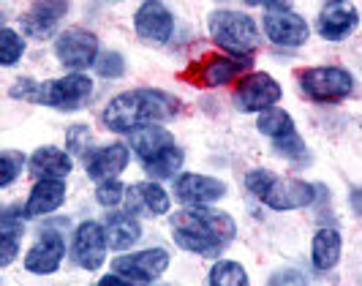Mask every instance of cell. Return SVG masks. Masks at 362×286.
Instances as JSON below:
<instances>
[{"instance_id":"cell-1","label":"cell","mask_w":362,"mask_h":286,"mask_svg":"<svg viewBox=\"0 0 362 286\" xmlns=\"http://www.w3.org/2000/svg\"><path fill=\"white\" fill-rule=\"evenodd\" d=\"M235 232L237 227L232 215L213 207H185L172 215L175 243L199 256H218L235 240Z\"/></svg>"},{"instance_id":"cell-2","label":"cell","mask_w":362,"mask_h":286,"mask_svg":"<svg viewBox=\"0 0 362 286\" xmlns=\"http://www.w3.org/2000/svg\"><path fill=\"white\" fill-rule=\"evenodd\" d=\"M180 101L163 90H128L109 101L104 109V125L117 134H134L156 120H169L177 115Z\"/></svg>"},{"instance_id":"cell-3","label":"cell","mask_w":362,"mask_h":286,"mask_svg":"<svg viewBox=\"0 0 362 286\" xmlns=\"http://www.w3.org/2000/svg\"><path fill=\"white\" fill-rule=\"evenodd\" d=\"M131 147L142 159L147 175L156 180L172 178L182 164V150L161 125H145L131 134Z\"/></svg>"},{"instance_id":"cell-4","label":"cell","mask_w":362,"mask_h":286,"mask_svg":"<svg viewBox=\"0 0 362 286\" xmlns=\"http://www.w3.org/2000/svg\"><path fill=\"white\" fill-rule=\"evenodd\" d=\"M245 183H248V191H254V197H259L272 210H297L316 199V188L310 183L275 178L267 169H254Z\"/></svg>"},{"instance_id":"cell-5","label":"cell","mask_w":362,"mask_h":286,"mask_svg":"<svg viewBox=\"0 0 362 286\" xmlns=\"http://www.w3.org/2000/svg\"><path fill=\"white\" fill-rule=\"evenodd\" d=\"M210 36L218 47L235 52L237 57H245L259 47V28L248 14L240 11H216L210 17Z\"/></svg>"},{"instance_id":"cell-6","label":"cell","mask_w":362,"mask_h":286,"mask_svg":"<svg viewBox=\"0 0 362 286\" xmlns=\"http://www.w3.org/2000/svg\"><path fill=\"white\" fill-rule=\"evenodd\" d=\"M300 88H303V93L308 96L310 101L329 104V101L346 98L351 93V88H354V79L344 69L319 66V69H308V72L300 74Z\"/></svg>"},{"instance_id":"cell-7","label":"cell","mask_w":362,"mask_h":286,"mask_svg":"<svg viewBox=\"0 0 362 286\" xmlns=\"http://www.w3.org/2000/svg\"><path fill=\"white\" fill-rule=\"evenodd\" d=\"M264 33L275 44L284 47H300L308 38V25L300 14H294L286 3H267L264 6Z\"/></svg>"},{"instance_id":"cell-8","label":"cell","mask_w":362,"mask_h":286,"mask_svg":"<svg viewBox=\"0 0 362 286\" xmlns=\"http://www.w3.org/2000/svg\"><path fill=\"white\" fill-rule=\"evenodd\" d=\"M95 52H98V41L85 28H69L54 41L57 60L66 69H74L76 74H79V69H88L90 63H95Z\"/></svg>"},{"instance_id":"cell-9","label":"cell","mask_w":362,"mask_h":286,"mask_svg":"<svg viewBox=\"0 0 362 286\" xmlns=\"http://www.w3.org/2000/svg\"><path fill=\"white\" fill-rule=\"evenodd\" d=\"M90 93H93V82L85 74H69V76H63V79H52V82L41 85L38 101H44V104H49V107L71 112V109L82 107V101H85Z\"/></svg>"},{"instance_id":"cell-10","label":"cell","mask_w":362,"mask_h":286,"mask_svg":"<svg viewBox=\"0 0 362 286\" xmlns=\"http://www.w3.org/2000/svg\"><path fill=\"white\" fill-rule=\"evenodd\" d=\"M281 98V85L272 79L270 74H248L240 79L237 88V107L243 112H264Z\"/></svg>"},{"instance_id":"cell-11","label":"cell","mask_w":362,"mask_h":286,"mask_svg":"<svg viewBox=\"0 0 362 286\" xmlns=\"http://www.w3.org/2000/svg\"><path fill=\"white\" fill-rule=\"evenodd\" d=\"M107 232L101 229V224L88 221L74 234V262L85 270H98L104 265V259H107Z\"/></svg>"},{"instance_id":"cell-12","label":"cell","mask_w":362,"mask_h":286,"mask_svg":"<svg viewBox=\"0 0 362 286\" xmlns=\"http://www.w3.org/2000/svg\"><path fill=\"white\" fill-rule=\"evenodd\" d=\"M166 268H169V253L163 248L139 251V253H128V256L115 259V273L134 278V281H153Z\"/></svg>"},{"instance_id":"cell-13","label":"cell","mask_w":362,"mask_h":286,"mask_svg":"<svg viewBox=\"0 0 362 286\" xmlns=\"http://www.w3.org/2000/svg\"><path fill=\"white\" fill-rule=\"evenodd\" d=\"M134 28L142 41L147 44H166V38L172 36L175 19L169 14V8L163 3H142L136 17H134Z\"/></svg>"},{"instance_id":"cell-14","label":"cell","mask_w":362,"mask_h":286,"mask_svg":"<svg viewBox=\"0 0 362 286\" xmlns=\"http://www.w3.org/2000/svg\"><path fill=\"white\" fill-rule=\"evenodd\" d=\"M251 69V57H226V55H210L204 57L199 69H194V79L204 88H216L237 79L243 72Z\"/></svg>"},{"instance_id":"cell-15","label":"cell","mask_w":362,"mask_h":286,"mask_svg":"<svg viewBox=\"0 0 362 286\" xmlns=\"http://www.w3.org/2000/svg\"><path fill=\"white\" fill-rule=\"evenodd\" d=\"M226 194V185L216 178H207V175H180L177 183H175V197L180 199L182 205H207V202H216Z\"/></svg>"},{"instance_id":"cell-16","label":"cell","mask_w":362,"mask_h":286,"mask_svg":"<svg viewBox=\"0 0 362 286\" xmlns=\"http://www.w3.org/2000/svg\"><path fill=\"white\" fill-rule=\"evenodd\" d=\"M63 256H66L63 237L57 232H44L36 246L28 251L25 268L30 270V273H38V275H47V273H54V270L60 268Z\"/></svg>"},{"instance_id":"cell-17","label":"cell","mask_w":362,"mask_h":286,"mask_svg":"<svg viewBox=\"0 0 362 286\" xmlns=\"http://www.w3.org/2000/svg\"><path fill=\"white\" fill-rule=\"evenodd\" d=\"M357 8L349 3H327L319 14V33L329 41H341L357 28Z\"/></svg>"},{"instance_id":"cell-18","label":"cell","mask_w":362,"mask_h":286,"mask_svg":"<svg viewBox=\"0 0 362 286\" xmlns=\"http://www.w3.org/2000/svg\"><path fill=\"white\" fill-rule=\"evenodd\" d=\"M128 164V147L126 144H107L98 153H93V159L88 161V175L98 183L115 180Z\"/></svg>"},{"instance_id":"cell-19","label":"cell","mask_w":362,"mask_h":286,"mask_svg":"<svg viewBox=\"0 0 362 286\" xmlns=\"http://www.w3.org/2000/svg\"><path fill=\"white\" fill-rule=\"evenodd\" d=\"M66 199V185L63 180H38L36 188L30 191V199L25 205V215L28 218H38V215H47L57 210Z\"/></svg>"},{"instance_id":"cell-20","label":"cell","mask_w":362,"mask_h":286,"mask_svg":"<svg viewBox=\"0 0 362 286\" xmlns=\"http://www.w3.org/2000/svg\"><path fill=\"white\" fill-rule=\"evenodd\" d=\"M128 213L131 210H145L147 215H161L169 210V197L158 183H136L128 188Z\"/></svg>"},{"instance_id":"cell-21","label":"cell","mask_w":362,"mask_h":286,"mask_svg":"<svg viewBox=\"0 0 362 286\" xmlns=\"http://www.w3.org/2000/svg\"><path fill=\"white\" fill-rule=\"evenodd\" d=\"M30 172L38 180H63L71 172V159L57 147H38L30 156Z\"/></svg>"},{"instance_id":"cell-22","label":"cell","mask_w":362,"mask_h":286,"mask_svg":"<svg viewBox=\"0 0 362 286\" xmlns=\"http://www.w3.org/2000/svg\"><path fill=\"white\" fill-rule=\"evenodd\" d=\"M104 232H107L109 248L126 251L139 240V224L131 213H109Z\"/></svg>"},{"instance_id":"cell-23","label":"cell","mask_w":362,"mask_h":286,"mask_svg":"<svg viewBox=\"0 0 362 286\" xmlns=\"http://www.w3.org/2000/svg\"><path fill=\"white\" fill-rule=\"evenodd\" d=\"M69 11L66 3H33L30 11L22 17V25L30 36H44L54 28V22Z\"/></svg>"},{"instance_id":"cell-24","label":"cell","mask_w":362,"mask_h":286,"mask_svg":"<svg viewBox=\"0 0 362 286\" xmlns=\"http://www.w3.org/2000/svg\"><path fill=\"white\" fill-rule=\"evenodd\" d=\"M313 268L332 270L341 259V234L335 229H319L313 237Z\"/></svg>"},{"instance_id":"cell-25","label":"cell","mask_w":362,"mask_h":286,"mask_svg":"<svg viewBox=\"0 0 362 286\" xmlns=\"http://www.w3.org/2000/svg\"><path fill=\"white\" fill-rule=\"evenodd\" d=\"M256 125H259L262 134L272 137L275 142H278V139H286V137L294 134V120H291V115L278 107L264 109V112L259 115V123Z\"/></svg>"},{"instance_id":"cell-26","label":"cell","mask_w":362,"mask_h":286,"mask_svg":"<svg viewBox=\"0 0 362 286\" xmlns=\"http://www.w3.org/2000/svg\"><path fill=\"white\" fill-rule=\"evenodd\" d=\"M210 286H251L248 284V275L243 265L229 262V259H221L213 273H210Z\"/></svg>"},{"instance_id":"cell-27","label":"cell","mask_w":362,"mask_h":286,"mask_svg":"<svg viewBox=\"0 0 362 286\" xmlns=\"http://www.w3.org/2000/svg\"><path fill=\"white\" fill-rule=\"evenodd\" d=\"M22 50H25V44H22L19 33H14L11 28H3L0 30V63L3 66H14L22 57Z\"/></svg>"},{"instance_id":"cell-28","label":"cell","mask_w":362,"mask_h":286,"mask_svg":"<svg viewBox=\"0 0 362 286\" xmlns=\"http://www.w3.org/2000/svg\"><path fill=\"white\" fill-rule=\"evenodd\" d=\"M0 161H3V178H0V185H8V183L22 172L25 156H22V153H14V150H3Z\"/></svg>"},{"instance_id":"cell-29","label":"cell","mask_w":362,"mask_h":286,"mask_svg":"<svg viewBox=\"0 0 362 286\" xmlns=\"http://www.w3.org/2000/svg\"><path fill=\"white\" fill-rule=\"evenodd\" d=\"M123 197H126V188H123L117 180H107V183H101V185H98V191H95V199H98L104 207H115Z\"/></svg>"},{"instance_id":"cell-30","label":"cell","mask_w":362,"mask_h":286,"mask_svg":"<svg viewBox=\"0 0 362 286\" xmlns=\"http://www.w3.org/2000/svg\"><path fill=\"white\" fill-rule=\"evenodd\" d=\"M275 147H278L281 156H286V159H291V161L305 159V142H303L297 134H291V137H286V139H278Z\"/></svg>"},{"instance_id":"cell-31","label":"cell","mask_w":362,"mask_h":286,"mask_svg":"<svg viewBox=\"0 0 362 286\" xmlns=\"http://www.w3.org/2000/svg\"><path fill=\"white\" fill-rule=\"evenodd\" d=\"M95 69L101 76H120L123 69H126V63H123V57L117 52H107L101 55V60H95Z\"/></svg>"},{"instance_id":"cell-32","label":"cell","mask_w":362,"mask_h":286,"mask_svg":"<svg viewBox=\"0 0 362 286\" xmlns=\"http://www.w3.org/2000/svg\"><path fill=\"white\" fill-rule=\"evenodd\" d=\"M66 139H69V147L76 156H85V147L90 142V131H88V125H74Z\"/></svg>"},{"instance_id":"cell-33","label":"cell","mask_w":362,"mask_h":286,"mask_svg":"<svg viewBox=\"0 0 362 286\" xmlns=\"http://www.w3.org/2000/svg\"><path fill=\"white\" fill-rule=\"evenodd\" d=\"M270 286H305V275L297 270H284V273L272 275Z\"/></svg>"},{"instance_id":"cell-34","label":"cell","mask_w":362,"mask_h":286,"mask_svg":"<svg viewBox=\"0 0 362 286\" xmlns=\"http://www.w3.org/2000/svg\"><path fill=\"white\" fill-rule=\"evenodd\" d=\"M98 286H131V284L123 281V278H117V275H107V278H101V284Z\"/></svg>"}]
</instances>
